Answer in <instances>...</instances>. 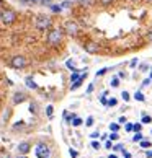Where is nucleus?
Masks as SVG:
<instances>
[{
	"label": "nucleus",
	"instance_id": "obj_1",
	"mask_svg": "<svg viewBox=\"0 0 152 158\" xmlns=\"http://www.w3.org/2000/svg\"><path fill=\"white\" fill-rule=\"evenodd\" d=\"M64 38H66V34H64L62 28L61 26H52L51 30L46 33V44H48L49 48H59L64 43Z\"/></svg>",
	"mask_w": 152,
	"mask_h": 158
},
{
	"label": "nucleus",
	"instance_id": "obj_2",
	"mask_svg": "<svg viewBox=\"0 0 152 158\" xmlns=\"http://www.w3.org/2000/svg\"><path fill=\"white\" fill-rule=\"evenodd\" d=\"M33 25L38 31H49L51 28L54 26V20H52V16L46 15V13H39V15L34 16Z\"/></svg>",
	"mask_w": 152,
	"mask_h": 158
},
{
	"label": "nucleus",
	"instance_id": "obj_3",
	"mask_svg": "<svg viewBox=\"0 0 152 158\" xmlns=\"http://www.w3.org/2000/svg\"><path fill=\"white\" fill-rule=\"evenodd\" d=\"M16 21H18V13H16L13 8L3 7L0 10V23H2L3 26H13Z\"/></svg>",
	"mask_w": 152,
	"mask_h": 158
},
{
	"label": "nucleus",
	"instance_id": "obj_4",
	"mask_svg": "<svg viewBox=\"0 0 152 158\" xmlns=\"http://www.w3.org/2000/svg\"><path fill=\"white\" fill-rule=\"evenodd\" d=\"M62 31L66 36H71V38H77L79 34H80V25L77 21H74V20H67V21H64L62 23Z\"/></svg>",
	"mask_w": 152,
	"mask_h": 158
},
{
	"label": "nucleus",
	"instance_id": "obj_5",
	"mask_svg": "<svg viewBox=\"0 0 152 158\" xmlns=\"http://www.w3.org/2000/svg\"><path fill=\"white\" fill-rule=\"evenodd\" d=\"M8 65H10L11 69H15V70H23V69H26L28 65H30V62H28L26 56H23V54H15V56L10 57Z\"/></svg>",
	"mask_w": 152,
	"mask_h": 158
},
{
	"label": "nucleus",
	"instance_id": "obj_6",
	"mask_svg": "<svg viewBox=\"0 0 152 158\" xmlns=\"http://www.w3.org/2000/svg\"><path fill=\"white\" fill-rule=\"evenodd\" d=\"M51 153H52L51 147L44 142L36 143V147H34V155H36L38 158H51Z\"/></svg>",
	"mask_w": 152,
	"mask_h": 158
},
{
	"label": "nucleus",
	"instance_id": "obj_7",
	"mask_svg": "<svg viewBox=\"0 0 152 158\" xmlns=\"http://www.w3.org/2000/svg\"><path fill=\"white\" fill-rule=\"evenodd\" d=\"M84 51L87 54H98L100 52V44L95 43V41H87V43H84Z\"/></svg>",
	"mask_w": 152,
	"mask_h": 158
},
{
	"label": "nucleus",
	"instance_id": "obj_8",
	"mask_svg": "<svg viewBox=\"0 0 152 158\" xmlns=\"http://www.w3.org/2000/svg\"><path fill=\"white\" fill-rule=\"evenodd\" d=\"M26 99H28L26 91H20V90H18V91H15V93H13V96H11V103H13L15 106H16V104H21V103H25Z\"/></svg>",
	"mask_w": 152,
	"mask_h": 158
},
{
	"label": "nucleus",
	"instance_id": "obj_9",
	"mask_svg": "<svg viewBox=\"0 0 152 158\" xmlns=\"http://www.w3.org/2000/svg\"><path fill=\"white\" fill-rule=\"evenodd\" d=\"M31 143L28 142V140H23V142H20L18 145H16V152H18V155H28L31 152Z\"/></svg>",
	"mask_w": 152,
	"mask_h": 158
},
{
	"label": "nucleus",
	"instance_id": "obj_10",
	"mask_svg": "<svg viewBox=\"0 0 152 158\" xmlns=\"http://www.w3.org/2000/svg\"><path fill=\"white\" fill-rule=\"evenodd\" d=\"M87 75H89V73H87V70H85V72H82L80 78H79L77 81H74V83H71V91H75V90H79V88H80L82 83H84L85 78H87Z\"/></svg>",
	"mask_w": 152,
	"mask_h": 158
},
{
	"label": "nucleus",
	"instance_id": "obj_11",
	"mask_svg": "<svg viewBox=\"0 0 152 158\" xmlns=\"http://www.w3.org/2000/svg\"><path fill=\"white\" fill-rule=\"evenodd\" d=\"M25 85L28 90H38V83L34 81V78L31 77V75H28V77L25 78Z\"/></svg>",
	"mask_w": 152,
	"mask_h": 158
},
{
	"label": "nucleus",
	"instance_id": "obj_12",
	"mask_svg": "<svg viewBox=\"0 0 152 158\" xmlns=\"http://www.w3.org/2000/svg\"><path fill=\"white\" fill-rule=\"evenodd\" d=\"M97 0H77V3L80 5V7H84V8H90L95 5Z\"/></svg>",
	"mask_w": 152,
	"mask_h": 158
},
{
	"label": "nucleus",
	"instance_id": "obj_13",
	"mask_svg": "<svg viewBox=\"0 0 152 158\" xmlns=\"http://www.w3.org/2000/svg\"><path fill=\"white\" fill-rule=\"evenodd\" d=\"M49 10H51V13H54V15L62 13V7H61V3H51V5H49Z\"/></svg>",
	"mask_w": 152,
	"mask_h": 158
},
{
	"label": "nucleus",
	"instance_id": "obj_14",
	"mask_svg": "<svg viewBox=\"0 0 152 158\" xmlns=\"http://www.w3.org/2000/svg\"><path fill=\"white\" fill-rule=\"evenodd\" d=\"M46 118L48 119L54 118V106H52V104H48V106H46Z\"/></svg>",
	"mask_w": 152,
	"mask_h": 158
},
{
	"label": "nucleus",
	"instance_id": "obj_15",
	"mask_svg": "<svg viewBox=\"0 0 152 158\" xmlns=\"http://www.w3.org/2000/svg\"><path fill=\"white\" fill-rule=\"evenodd\" d=\"M82 124H84V121H82V118H79V116H75V118L72 119V122H71L72 127H80Z\"/></svg>",
	"mask_w": 152,
	"mask_h": 158
},
{
	"label": "nucleus",
	"instance_id": "obj_16",
	"mask_svg": "<svg viewBox=\"0 0 152 158\" xmlns=\"http://www.w3.org/2000/svg\"><path fill=\"white\" fill-rule=\"evenodd\" d=\"M80 75H82L80 70H74V72L71 73V83H74V81H77V80L80 78Z\"/></svg>",
	"mask_w": 152,
	"mask_h": 158
},
{
	"label": "nucleus",
	"instance_id": "obj_17",
	"mask_svg": "<svg viewBox=\"0 0 152 158\" xmlns=\"http://www.w3.org/2000/svg\"><path fill=\"white\" fill-rule=\"evenodd\" d=\"M30 111H31L33 114H38V113H39V106H38L36 101H31V103H30Z\"/></svg>",
	"mask_w": 152,
	"mask_h": 158
},
{
	"label": "nucleus",
	"instance_id": "obj_18",
	"mask_svg": "<svg viewBox=\"0 0 152 158\" xmlns=\"http://www.w3.org/2000/svg\"><path fill=\"white\" fill-rule=\"evenodd\" d=\"M66 67H67L69 70H72V72H74V70H79L77 67H75V62H74L72 59H69V60H66Z\"/></svg>",
	"mask_w": 152,
	"mask_h": 158
},
{
	"label": "nucleus",
	"instance_id": "obj_19",
	"mask_svg": "<svg viewBox=\"0 0 152 158\" xmlns=\"http://www.w3.org/2000/svg\"><path fill=\"white\" fill-rule=\"evenodd\" d=\"M97 2L100 3L102 7H110V5H113V3L116 2V0H97Z\"/></svg>",
	"mask_w": 152,
	"mask_h": 158
},
{
	"label": "nucleus",
	"instance_id": "obj_20",
	"mask_svg": "<svg viewBox=\"0 0 152 158\" xmlns=\"http://www.w3.org/2000/svg\"><path fill=\"white\" fill-rule=\"evenodd\" d=\"M0 158H13V156H11V153H10L8 150L0 148Z\"/></svg>",
	"mask_w": 152,
	"mask_h": 158
},
{
	"label": "nucleus",
	"instance_id": "obj_21",
	"mask_svg": "<svg viewBox=\"0 0 152 158\" xmlns=\"http://www.w3.org/2000/svg\"><path fill=\"white\" fill-rule=\"evenodd\" d=\"M134 99H136V101H145V98H144V95H142V91H136L134 93Z\"/></svg>",
	"mask_w": 152,
	"mask_h": 158
},
{
	"label": "nucleus",
	"instance_id": "obj_22",
	"mask_svg": "<svg viewBox=\"0 0 152 158\" xmlns=\"http://www.w3.org/2000/svg\"><path fill=\"white\" fill-rule=\"evenodd\" d=\"M74 118H75V114H69L67 111H66V113H64V121H66L67 124H71V122H72V119H74Z\"/></svg>",
	"mask_w": 152,
	"mask_h": 158
},
{
	"label": "nucleus",
	"instance_id": "obj_23",
	"mask_svg": "<svg viewBox=\"0 0 152 158\" xmlns=\"http://www.w3.org/2000/svg\"><path fill=\"white\" fill-rule=\"evenodd\" d=\"M116 104H118V99H116V98H110V99H106V106L113 108V106H116Z\"/></svg>",
	"mask_w": 152,
	"mask_h": 158
},
{
	"label": "nucleus",
	"instance_id": "obj_24",
	"mask_svg": "<svg viewBox=\"0 0 152 158\" xmlns=\"http://www.w3.org/2000/svg\"><path fill=\"white\" fill-rule=\"evenodd\" d=\"M119 131V124L118 122H111L110 124V132H118Z\"/></svg>",
	"mask_w": 152,
	"mask_h": 158
},
{
	"label": "nucleus",
	"instance_id": "obj_25",
	"mask_svg": "<svg viewBox=\"0 0 152 158\" xmlns=\"http://www.w3.org/2000/svg\"><path fill=\"white\" fill-rule=\"evenodd\" d=\"M150 122H152V118L147 116V114H144L142 119H141V124H150Z\"/></svg>",
	"mask_w": 152,
	"mask_h": 158
},
{
	"label": "nucleus",
	"instance_id": "obj_26",
	"mask_svg": "<svg viewBox=\"0 0 152 158\" xmlns=\"http://www.w3.org/2000/svg\"><path fill=\"white\" fill-rule=\"evenodd\" d=\"M93 124H95V119H93V116H89V118H87V121H85V126H87V127H92Z\"/></svg>",
	"mask_w": 152,
	"mask_h": 158
},
{
	"label": "nucleus",
	"instance_id": "obj_27",
	"mask_svg": "<svg viewBox=\"0 0 152 158\" xmlns=\"http://www.w3.org/2000/svg\"><path fill=\"white\" fill-rule=\"evenodd\" d=\"M132 131H134V132H141V131H142V124H141V122L132 124Z\"/></svg>",
	"mask_w": 152,
	"mask_h": 158
},
{
	"label": "nucleus",
	"instance_id": "obj_28",
	"mask_svg": "<svg viewBox=\"0 0 152 158\" xmlns=\"http://www.w3.org/2000/svg\"><path fill=\"white\" fill-rule=\"evenodd\" d=\"M139 145H141L142 148H149V147H150V140H144V139H142L141 142H139Z\"/></svg>",
	"mask_w": 152,
	"mask_h": 158
},
{
	"label": "nucleus",
	"instance_id": "obj_29",
	"mask_svg": "<svg viewBox=\"0 0 152 158\" xmlns=\"http://www.w3.org/2000/svg\"><path fill=\"white\" fill-rule=\"evenodd\" d=\"M142 140V134L141 132H136V135L132 137V142H141Z\"/></svg>",
	"mask_w": 152,
	"mask_h": 158
},
{
	"label": "nucleus",
	"instance_id": "obj_30",
	"mask_svg": "<svg viewBox=\"0 0 152 158\" xmlns=\"http://www.w3.org/2000/svg\"><path fill=\"white\" fill-rule=\"evenodd\" d=\"M111 86H113V88L119 86V78H118V77H113V78H111Z\"/></svg>",
	"mask_w": 152,
	"mask_h": 158
},
{
	"label": "nucleus",
	"instance_id": "obj_31",
	"mask_svg": "<svg viewBox=\"0 0 152 158\" xmlns=\"http://www.w3.org/2000/svg\"><path fill=\"white\" fill-rule=\"evenodd\" d=\"M108 67H103V69H100V70H98V72H97V77H102V75H105V73H106L108 72Z\"/></svg>",
	"mask_w": 152,
	"mask_h": 158
},
{
	"label": "nucleus",
	"instance_id": "obj_32",
	"mask_svg": "<svg viewBox=\"0 0 152 158\" xmlns=\"http://www.w3.org/2000/svg\"><path fill=\"white\" fill-rule=\"evenodd\" d=\"M108 139L113 142V140H118V139H119V135H118V132H111V134L108 135Z\"/></svg>",
	"mask_w": 152,
	"mask_h": 158
},
{
	"label": "nucleus",
	"instance_id": "obj_33",
	"mask_svg": "<svg viewBox=\"0 0 152 158\" xmlns=\"http://www.w3.org/2000/svg\"><path fill=\"white\" fill-rule=\"evenodd\" d=\"M121 98L124 99V101H129V99H131V95H129L128 91H123V93H121Z\"/></svg>",
	"mask_w": 152,
	"mask_h": 158
},
{
	"label": "nucleus",
	"instance_id": "obj_34",
	"mask_svg": "<svg viewBox=\"0 0 152 158\" xmlns=\"http://www.w3.org/2000/svg\"><path fill=\"white\" fill-rule=\"evenodd\" d=\"M92 148H93V150H100V142H97V140H92Z\"/></svg>",
	"mask_w": 152,
	"mask_h": 158
},
{
	"label": "nucleus",
	"instance_id": "obj_35",
	"mask_svg": "<svg viewBox=\"0 0 152 158\" xmlns=\"http://www.w3.org/2000/svg\"><path fill=\"white\" fill-rule=\"evenodd\" d=\"M69 155H71L72 158H79V152L74 150V148H71V150H69Z\"/></svg>",
	"mask_w": 152,
	"mask_h": 158
},
{
	"label": "nucleus",
	"instance_id": "obj_36",
	"mask_svg": "<svg viewBox=\"0 0 152 158\" xmlns=\"http://www.w3.org/2000/svg\"><path fill=\"white\" fill-rule=\"evenodd\" d=\"M61 7H62V10H64V8H69V7H71V0H66V2H62Z\"/></svg>",
	"mask_w": 152,
	"mask_h": 158
},
{
	"label": "nucleus",
	"instance_id": "obj_37",
	"mask_svg": "<svg viewBox=\"0 0 152 158\" xmlns=\"http://www.w3.org/2000/svg\"><path fill=\"white\" fill-rule=\"evenodd\" d=\"M113 150H115V152H119V150L123 152V150H124V147H123V145H121V143H116V145H115V147H113Z\"/></svg>",
	"mask_w": 152,
	"mask_h": 158
},
{
	"label": "nucleus",
	"instance_id": "obj_38",
	"mask_svg": "<svg viewBox=\"0 0 152 158\" xmlns=\"http://www.w3.org/2000/svg\"><path fill=\"white\" fill-rule=\"evenodd\" d=\"M124 129H126V132H132V124L126 122V124H124Z\"/></svg>",
	"mask_w": 152,
	"mask_h": 158
},
{
	"label": "nucleus",
	"instance_id": "obj_39",
	"mask_svg": "<svg viewBox=\"0 0 152 158\" xmlns=\"http://www.w3.org/2000/svg\"><path fill=\"white\" fill-rule=\"evenodd\" d=\"M105 148H110V150L113 148V143H111V140H106V142H105Z\"/></svg>",
	"mask_w": 152,
	"mask_h": 158
},
{
	"label": "nucleus",
	"instance_id": "obj_40",
	"mask_svg": "<svg viewBox=\"0 0 152 158\" xmlns=\"http://www.w3.org/2000/svg\"><path fill=\"white\" fill-rule=\"evenodd\" d=\"M21 127H25V122H20V124H15V126H13V131H18V129H21Z\"/></svg>",
	"mask_w": 152,
	"mask_h": 158
},
{
	"label": "nucleus",
	"instance_id": "obj_41",
	"mask_svg": "<svg viewBox=\"0 0 152 158\" xmlns=\"http://www.w3.org/2000/svg\"><path fill=\"white\" fill-rule=\"evenodd\" d=\"M93 88H95V85L90 83V85H89V88H87V95H90V93L93 91Z\"/></svg>",
	"mask_w": 152,
	"mask_h": 158
},
{
	"label": "nucleus",
	"instance_id": "obj_42",
	"mask_svg": "<svg viewBox=\"0 0 152 158\" xmlns=\"http://www.w3.org/2000/svg\"><path fill=\"white\" fill-rule=\"evenodd\" d=\"M90 137H92L93 140H95V139H98V137H100V132H92V134H90Z\"/></svg>",
	"mask_w": 152,
	"mask_h": 158
},
{
	"label": "nucleus",
	"instance_id": "obj_43",
	"mask_svg": "<svg viewBox=\"0 0 152 158\" xmlns=\"http://www.w3.org/2000/svg\"><path fill=\"white\" fill-rule=\"evenodd\" d=\"M39 2H41V3H43V5H46V7H49V5L52 3V2H51V0H39Z\"/></svg>",
	"mask_w": 152,
	"mask_h": 158
},
{
	"label": "nucleus",
	"instance_id": "obj_44",
	"mask_svg": "<svg viewBox=\"0 0 152 158\" xmlns=\"http://www.w3.org/2000/svg\"><path fill=\"white\" fill-rule=\"evenodd\" d=\"M18 2L23 5H31V0H18Z\"/></svg>",
	"mask_w": 152,
	"mask_h": 158
},
{
	"label": "nucleus",
	"instance_id": "obj_45",
	"mask_svg": "<svg viewBox=\"0 0 152 158\" xmlns=\"http://www.w3.org/2000/svg\"><path fill=\"white\" fill-rule=\"evenodd\" d=\"M118 122H119V124H126L128 121H126V118H124V116H121V118H119V121H118Z\"/></svg>",
	"mask_w": 152,
	"mask_h": 158
},
{
	"label": "nucleus",
	"instance_id": "obj_46",
	"mask_svg": "<svg viewBox=\"0 0 152 158\" xmlns=\"http://www.w3.org/2000/svg\"><path fill=\"white\" fill-rule=\"evenodd\" d=\"M145 38H147V41H149V43H152V30L147 33V36H145Z\"/></svg>",
	"mask_w": 152,
	"mask_h": 158
},
{
	"label": "nucleus",
	"instance_id": "obj_47",
	"mask_svg": "<svg viewBox=\"0 0 152 158\" xmlns=\"http://www.w3.org/2000/svg\"><path fill=\"white\" fill-rule=\"evenodd\" d=\"M129 65H131V67H136V65H137V59H132Z\"/></svg>",
	"mask_w": 152,
	"mask_h": 158
},
{
	"label": "nucleus",
	"instance_id": "obj_48",
	"mask_svg": "<svg viewBox=\"0 0 152 158\" xmlns=\"http://www.w3.org/2000/svg\"><path fill=\"white\" fill-rule=\"evenodd\" d=\"M145 158H152V150H147V152H145Z\"/></svg>",
	"mask_w": 152,
	"mask_h": 158
},
{
	"label": "nucleus",
	"instance_id": "obj_49",
	"mask_svg": "<svg viewBox=\"0 0 152 158\" xmlns=\"http://www.w3.org/2000/svg\"><path fill=\"white\" fill-rule=\"evenodd\" d=\"M123 153H124V158H131V153H129V152H126V150H123Z\"/></svg>",
	"mask_w": 152,
	"mask_h": 158
},
{
	"label": "nucleus",
	"instance_id": "obj_50",
	"mask_svg": "<svg viewBox=\"0 0 152 158\" xmlns=\"http://www.w3.org/2000/svg\"><path fill=\"white\" fill-rule=\"evenodd\" d=\"M124 77H126L124 72H119V73H118V78H124Z\"/></svg>",
	"mask_w": 152,
	"mask_h": 158
},
{
	"label": "nucleus",
	"instance_id": "obj_51",
	"mask_svg": "<svg viewBox=\"0 0 152 158\" xmlns=\"http://www.w3.org/2000/svg\"><path fill=\"white\" fill-rule=\"evenodd\" d=\"M149 83H150V78H145V80L142 81V85H144V86H145V85H149Z\"/></svg>",
	"mask_w": 152,
	"mask_h": 158
},
{
	"label": "nucleus",
	"instance_id": "obj_52",
	"mask_svg": "<svg viewBox=\"0 0 152 158\" xmlns=\"http://www.w3.org/2000/svg\"><path fill=\"white\" fill-rule=\"evenodd\" d=\"M5 7V2H3V0H0V10H2Z\"/></svg>",
	"mask_w": 152,
	"mask_h": 158
},
{
	"label": "nucleus",
	"instance_id": "obj_53",
	"mask_svg": "<svg viewBox=\"0 0 152 158\" xmlns=\"http://www.w3.org/2000/svg\"><path fill=\"white\" fill-rule=\"evenodd\" d=\"M16 158H26V155H18V156H16Z\"/></svg>",
	"mask_w": 152,
	"mask_h": 158
},
{
	"label": "nucleus",
	"instance_id": "obj_54",
	"mask_svg": "<svg viewBox=\"0 0 152 158\" xmlns=\"http://www.w3.org/2000/svg\"><path fill=\"white\" fill-rule=\"evenodd\" d=\"M108 158H118V156H116V155H110Z\"/></svg>",
	"mask_w": 152,
	"mask_h": 158
},
{
	"label": "nucleus",
	"instance_id": "obj_55",
	"mask_svg": "<svg viewBox=\"0 0 152 158\" xmlns=\"http://www.w3.org/2000/svg\"><path fill=\"white\" fill-rule=\"evenodd\" d=\"M39 2V0H31V3H38Z\"/></svg>",
	"mask_w": 152,
	"mask_h": 158
},
{
	"label": "nucleus",
	"instance_id": "obj_56",
	"mask_svg": "<svg viewBox=\"0 0 152 158\" xmlns=\"http://www.w3.org/2000/svg\"><path fill=\"white\" fill-rule=\"evenodd\" d=\"M128 2H137V0H128Z\"/></svg>",
	"mask_w": 152,
	"mask_h": 158
},
{
	"label": "nucleus",
	"instance_id": "obj_57",
	"mask_svg": "<svg viewBox=\"0 0 152 158\" xmlns=\"http://www.w3.org/2000/svg\"><path fill=\"white\" fill-rule=\"evenodd\" d=\"M145 2H149V3H152V0H145Z\"/></svg>",
	"mask_w": 152,
	"mask_h": 158
},
{
	"label": "nucleus",
	"instance_id": "obj_58",
	"mask_svg": "<svg viewBox=\"0 0 152 158\" xmlns=\"http://www.w3.org/2000/svg\"><path fill=\"white\" fill-rule=\"evenodd\" d=\"M150 80H152V70H150Z\"/></svg>",
	"mask_w": 152,
	"mask_h": 158
},
{
	"label": "nucleus",
	"instance_id": "obj_59",
	"mask_svg": "<svg viewBox=\"0 0 152 158\" xmlns=\"http://www.w3.org/2000/svg\"><path fill=\"white\" fill-rule=\"evenodd\" d=\"M51 2H56V0H51Z\"/></svg>",
	"mask_w": 152,
	"mask_h": 158
},
{
	"label": "nucleus",
	"instance_id": "obj_60",
	"mask_svg": "<svg viewBox=\"0 0 152 158\" xmlns=\"http://www.w3.org/2000/svg\"><path fill=\"white\" fill-rule=\"evenodd\" d=\"M0 113H2V108H0Z\"/></svg>",
	"mask_w": 152,
	"mask_h": 158
}]
</instances>
